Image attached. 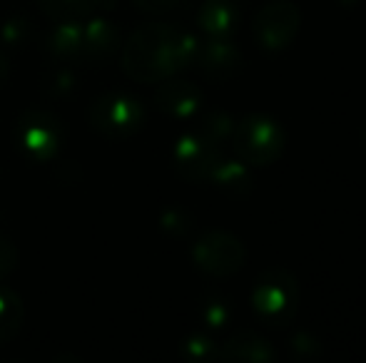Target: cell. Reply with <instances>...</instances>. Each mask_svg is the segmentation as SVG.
Returning <instances> with one entry per match:
<instances>
[{"instance_id": "1", "label": "cell", "mask_w": 366, "mask_h": 363, "mask_svg": "<svg viewBox=\"0 0 366 363\" xmlns=\"http://www.w3.org/2000/svg\"><path fill=\"white\" fill-rule=\"evenodd\" d=\"M199 40L169 23L140 25L122 45V70L135 83H162L192 68Z\"/></svg>"}, {"instance_id": "2", "label": "cell", "mask_w": 366, "mask_h": 363, "mask_svg": "<svg viewBox=\"0 0 366 363\" xmlns=\"http://www.w3.org/2000/svg\"><path fill=\"white\" fill-rule=\"evenodd\" d=\"M232 150L247 167H269L285 155V127L269 115H247L234 122Z\"/></svg>"}, {"instance_id": "3", "label": "cell", "mask_w": 366, "mask_h": 363, "mask_svg": "<svg viewBox=\"0 0 366 363\" xmlns=\"http://www.w3.org/2000/svg\"><path fill=\"white\" fill-rule=\"evenodd\" d=\"M299 306V286L294 274L287 269H267L257 276L254 286H252V309H254L257 319L267 326H282L292 324L294 314Z\"/></svg>"}, {"instance_id": "4", "label": "cell", "mask_w": 366, "mask_h": 363, "mask_svg": "<svg viewBox=\"0 0 366 363\" xmlns=\"http://www.w3.org/2000/svg\"><path fill=\"white\" fill-rule=\"evenodd\" d=\"M87 122L92 130L110 140H125L142 130L145 107L127 92H105L87 107Z\"/></svg>"}, {"instance_id": "5", "label": "cell", "mask_w": 366, "mask_h": 363, "mask_svg": "<svg viewBox=\"0 0 366 363\" xmlns=\"http://www.w3.org/2000/svg\"><path fill=\"white\" fill-rule=\"evenodd\" d=\"M302 28V10L294 0H269L254 13L252 35L264 53H282L292 48Z\"/></svg>"}, {"instance_id": "6", "label": "cell", "mask_w": 366, "mask_h": 363, "mask_svg": "<svg viewBox=\"0 0 366 363\" xmlns=\"http://www.w3.org/2000/svg\"><path fill=\"white\" fill-rule=\"evenodd\" d=\"M20 150L33 162H48L60 152L65 140V127L55 112L45 107H30L20 115L15 127Z\"/></svg>"}, {"instance_id": "7", "label": "cell", "mask_w": 366, "mask_h": 363, "mask_svg": "<svg viewBox=\"0 0 366 363\" xmlns=\"http://www.w3.org/2000/svg\"><path fill=\"white\" fill-rule=\"evenodd\" d=\"M192 262L199 272L214 276V279H227L237 274L247 262V247L239 237L222 229L204 232L192 247Z\"/></svg>"}, {"instance_id": "8", "label": "cell", "mask_w": 366, "mask_h": 363, "mask_svg": "<svg viewBox=\"0 0 366 363\" xmlns=\"http://www.w3.org/2000/svg\"><path fill=\"white\" fill-rule=\"evenodd\" d=\"M222 147L209 142L207 137H202L199 132H189V135H182L177 140L172 150V162L174 170L182 180L187 182H209L214 167L222 160Z\"/></svg>"}, {"instance_id": "9", "label": "cell", "mask_w": 366, "mask_h": 363, "mask_svg": "<svg viewBox=\"0 0 366 363\" xmlns=\"http://www.w3.org/2000/svg\"><path fill=\"white\" fill-rule=\"evenodd\" d=\"M194 65L202 70L207 80L227 83L242 73L244 58H242V50L229 38H207L204 43H199Z\"/></svg>"}, {"instance_id": "10", "label": "cell", "mask_w": 366, "mask_h": 363, "mask_svg": "<svg viewBox=\"0 0 366 363\" xmlns=\"http://www.w3.org/2000/svg\"><path fill=\"white\" fill-rule=\"evenodd\" d=\"M154 105L174 120H187V117L197 115L202 107V90L189 80H177L172 75V78L162 80L159 88L154 90Z\"/></svg>"}, {"instance_id": "11", "label": "cell", "mask_w": 366, "mask_h": 363, "mask_svg": "<svg viewBox=\"0 0 366 363\" xmlns=\"http://www.w3.org/2000/svg\"><path fill=\"white\" fill-rule=\"evenodd\" d=\"M244 0H204L197 10V25L207 38H232L239 28Z\"/></svg>"}, {"instance_id": "12", "label": "cell", "mask_w": 366, "mask_h": 363, "mask_svg": "<svg viewBox=\"0 0 366 363\" xmlns=\"http://www.w3.org/2000/svg\"><path fill=\"white\" fill-rule=\"evenodd\" d=\"M219 361H242V363H272L277 359V351L264 336L254 331H237L224 344L217 346Z\"/></svg>"}, {"instance_id": "13", "label": "cell", "mask_w": 366, "mask_h": 363, "mask_svg": "<svg viewBox=\"0 0 366 363\" xmlns=\"http://www.w3.org/2000/svg\"><path fill=\"white\" fill-rule=\"evenodd\" d=\"M45 50L63 65L82 60L85 58V20L55 23V28L50 30L48 40H45Z\"/></svg>"}, {"instance_id": "14", "label": "cell", "mask_w": 366, "mask_h": 363, "mask_svg": "<svg viewBox=\"0 0 366 363\" xmlns=\"http://www.w3.org/2000/svg\"><path fill=\"white\" fill-rule=\"evenodd\" d=\"M120 48V30L115 23L105 18H87L85 20V58L87 60H105Z\"/></svg>"}, {"instance_id": "15", "label": "cell", "mask_w": 366, "mask_h": 363, "mask_svg": "<svg viewBox=\"0 0 366 363\" xmlns=\"http://www.w3.org/2000/svg\"><path fill=\"white\" fill-rule=\"evenodd\" d=\"M209 182L214 187L224 189L232 197H247L252 192V172L242 160H227V157H222L217 167H214L212 177H209Z\"/></svg>"}, {"instance_id": "16", "label": "cell", "mask_w": 366, "mask_h": 363, "mask_svg": "<svg viewBox=\"0 0 366 363\" xmlns=\"http://www.w3.org/2000/svg\"><path fill=\"white\" fill-rule=\"evenodd\" d=\"M25 306L23 299L13 289L0 284V344H8L23 329Z\"/></svg>"}, {"instance_id": "17", "label": "cell", "mask_w": 366, "mask_h": 363, "mask_svg": "<svg viewBox=\"0 0 366 363\" xmlns=\"http://www.w3.org/2000/svg\"><path fill=\"white\" fill-rule=\"evenodd\" d=\"M40 10L55 23L87 20L100 10V0H38Z\"/></svg>"}, {"instance_id": "18", "label": "cell", "mask_w": 366, "mask_h": 363, "mask_svg": "<svg viewBox=\"0 0 366 363\" xmlns=\"http://www.w3.org/2000/svg\"><path fill=\"white\" fill-rule=\"evenodd\" d=\"M234 117L229 115V112H222V110H212L207 112V115L202 117V122H199V135L207 137L209 142H214V145H224V142H229L232 137V130H234Z\"/></svg>"}, {"instance_id": "19", "label": "cell", "mask_w": 366, "mask_h": 363, "mask_svg": "<svg viewBox=\"0 0 366 363\" xmlns=\"http://www.w3.org/2000/svg\"><path fill=\"white\" fill-rule=\"evenodd\" d=\"M287 351H290V356H294L297 361H317V359H322V354H324L319 339L309 334V331H297V334H292L290 341H287Z\"/></svg>"}, {"instance_id": "20", "label": "cell", "mask_w": 366, "mask_h": 363, "mask_svg": "<svg viewBox=\"0 0 366 363\" xmlns=\"http://www.w3.org/2000/svg\"><path fill=\"white\" fill-rule=\"evenodd\" d=\"M182 356L187 361H212L217 359V344L207 336H189L182 344Z\"/></svg>"}, {"instance_id": "21", "label": "cell", "mask_w": 366, "mask_h": 363, "mask_svg": "<svg viewBox=\"0 0 366 363\" xmlns=\"http://www.w3.org/2000/svg\"><path fill=\"white\" fill-rule=\"evenodd\" d=\"M202 319H204V324H207L209 329H222V326H227V324H229V319H232L229 304H227L224 299H219V296H212V299L204 301Z\"/></svg>"}, {"instance_id": "22", "label": "cell", "mask_w": 366, "mask_h": 363, "mask_svg": "<svg viewBox=\"0 0 366 363\" xmlns=\"http://www.w3.org/2000/svg\"><path fill=\"white\" fill-rule=\"evenodd\" d=\"M75 88H77L75 75L70 73L65 65L60 70H55V73L45 80V92H48L50 97H68V95H73Z\"/></svg>"}, {"instance_id": "23", "label": "cell", "mask_w": 366, "mask_h": 363, "mask_svg": "<svg viewBox=\"0 0 366 363\" xmlns=\"http://www.w3.org/2000/svg\"><path fill=\"white\" fill-rule=\"evenodd\" d=\"M164 232H169L172 237H184V234L192 229V217L182 209H167V212L159 217Z\"/></svg>"}, {"instance_id": "24", "label": "cell", "mask_w": 366, "mask_h": 363, "mask_svg": "<svg viewBox=\"0 0 366 363\" xmlns=\"http://www.w3.org/2000/svg\"><path fill=\"white\" fill-rule=\"evenodd\" d=\"M15 264H18V249L10 239L0 237V281L13 274Z\"/></svg>"}, {"instance_id": "25", "label": "cell", "mask_w": 366, "mask_h": 363, "mask_svg": "<svg viewBox=\"0 0 366 363\" xmlns=\"http://www.w3.org/2000/svg\"><path fill=\"white\" fill-rule=\"evenodd\" d=\"M25 30H28V20L25 18H10L8 23L0 28V38L8 45H18L25 38Z\"/></svg>"}, {"instance_id": "26", "label": "cell", "mask_w": 366, "mask_h": 363, "mask_svg": "<svg viewBox=\"0 0 366 363\" xmlns=\"http://www.w3.org/2000/svg\"><path fill=\"white\" fill-rule=\"evenodd\" d=\"M140 10L145 13H152V15H159V13H169V10L177 8L182 0H132Z\"/></svg>"}, {"instance_id": "27", "label": "cell", "mask_w": 366, "mask_h": 363, "mask_svg": "<svg viewBox=\"0 0 366 363\" xmlns=\"http://www.w3.org/2000/svg\"><path fill=\"white\" fill-rule=\"evenodd\" d=\"M10 73V63H8V55H5V50L0 48V83H3L5 78H8Z\"/></svg>"}, {"instance_id": "28", "label": "cell", "mask_w": 366, "mask_h": 363, "mask_svg": "<svg viewBox=\"0 0 366 363\" xmlns=\"http://www.w3.org/2000/svg\"><path fill=\"white\" fill-rule=\"evenodd\" d=\"M359 142H362V150H364V155H366V120H364V125H362V132H359Z\"/></svg>"}, {"instance_id": "29", "label": "cell", "mask_w": 366, "mask_h": 363, "mask_svg": "<svg viewBox=\"0 0 366 363\" xmlns=\"http://www.w3.org/2000/svg\"><path fill=\"white\" fill-rule=\"evenodd\" d=\"M339 5H344V8H354V5H359L362 0H337Z\"/></svg>"}]
</instances>
